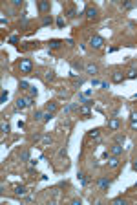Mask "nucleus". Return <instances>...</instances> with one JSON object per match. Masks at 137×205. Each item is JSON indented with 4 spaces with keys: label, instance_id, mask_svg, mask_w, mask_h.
<instances>
[{
    "label": "nucleus",
    "instance_id": "6e6552de",
    "mask_svg": "<svg viewBox=\"0 0 137 205\" xmlns=\"http://www.w3.org/2000/svg\"><path fill=\"white\" fill-rule=\"evenodd\" d=\"M108 167L110 168H117L119 167V156H110L108 158Z\"/></svg>",
    "mask_w": 137,
    "mask_h": 205
},
{
    "label": "nucleus",
    "instance_id": "f3484780",
    "mask_svg": "<svg viewBox=\"0 0 137 205\" xmlns=\"http://www.w3.org/2000/svg\"><path fill=\"white\" fill-rule=\"evenodd\" d=\"M88 135H90V138H93V139H99L101 132H99V128H93V130H90V132H88Z\"/></svg>",
    "mask_w": 137,
    "mask_h": 205
},
{
    "label": "nucleus",
    "instance_id": "2eb2a0df",
    "mask_svg": "<svg viewBox=\"0 0 137 205\" xmlns=\"http://www.w3.org/2000/svg\"><path fill=\"white\" fill-rule=\"evenodd\" d=\"M51 22H53V18H51L50 15H44V17H42V20H40V24H42V26H50Z\"/></svg>",
    "mask_w": 137,
    "mask_h": 205
},
{
    "label": "nucleus",
    "instance_id": "72a5a7b5",
    "mask_svg": "<svg viewBox=\"0 0 137 205\" xmlns=\"http://www.w3.org/2000/svg\"><path fill=\"white\" fill-rule=\"evenodd\" d=\"M134 170H137V161H135V163H134Z\"/></svg>",
    "mask_w": 137,
    "mask_h": 205
},
{
    "label": "nucleus",
    "instance_id": "473e14b6",
    "mask_svg": "<svg viewBox=\"0 0 137 205\" xmlns=\"http://www.w3.org/2000/svg\"><path fill=\"white\" fill-rule=\"evenodd\" d=\"M132 128H134V130H137V121H132Z\"/></svg>",
    "mask_w": 137,
    "mask_h": 205
},
{
    "label": "nucleus",
    "instance_id": "9b49d317",
    "mask_svg": "<svg viewBox=\"0 0 137 205\" xmlns=\"http://www.w3.org/2000/svg\"><path fill=\"white\" fill-rule=\"evenodd\" d=\"M84 70H86V73L95 75V73L99 72V68H97V64H86V68H84Z\"/></svg>",
    "mask_w": 137,
    "mask_h": 205
},
{
    "label": "nucleus",
    "instance_id": "a211bd4d",
    "mask_svg": "<svg viewBox=\"0 0 137 205\" xmlns=\"http://www.w3.org/2000/svg\"><path fill=\"white\" fill-rule=\"evenodd\" d=\"M126 77H128V79H135V77H137V70H135V68H130L128 73H126Z\"/></svg>",
    "mask_w": 137,
    "mask_h": 205
},
{
    "label": "nucleus",
    "instance_id": "393cba45",
    "mask_svg": "<svg viewBox=\"0 0 137 205\" xmlns=\"http://www.w3.org/2000/svg\"><path fill=\"white\" fill-rule=\"evenodd\" d=\"M132 8H134L132 2H124V4H122V9H132Z\"/></svg>",
    "mask_w": 137,
    "mask_h": 205
},
{
    "label": "nucleus",
    "instance_id": "f257e3e1",
    "mask_svg": "<svg viewBox=\"0 0 137 205\" xmlns=\"http://www.w3.org/2000/svg\"><path fill=\"white\" fill-rule=\"evenodd\" d=\"M18 68H20V73H31L33 62L29 59H22V60H20V64H18Z\"/></svg>",
    "mask_w": 137,
    "mask_h": 205
},
{
    "label": "nucleus",
    "instance_id": "5701e85b",
    "mask_svg": "<svg viewBox=\"0 0 137 205\" xmlns=\"http://www.w3.org/2000/svg\"><path fill=\"white\" fill-rule=\"evenodd\" d=\"M53 79H55V73L53 72H48L46 73V81H53Z\"/></svg>",
    "mask_w": 137,
    "mask_h": 205
},
{
    "label": "nucleus",
    "instance_id": "c756f323",
    "mask_svg": "<svg viewBox=\"0 0 137 205\" xmlns=\"http://www.w3.org/2000/svg\"><path fill=\"white\" fill-rule=\"evenodd\" d=\"M71 66L75 68V70H80V68H82V66H80V62H75V60H73V62H71Z\"/></svg>",
    "mask_w": 137,
    "mask_h": 205
},
{
    "label": "nucleus",
    "instance_id": "2f4dec72",
    "mask_svg": "<svg viewBox=\"0 0 137 205\" xmlns=\"http://www.w3.org/2000/svg\"><path fill=\"white\" fill-rule=\"evenodd\" d=\"M68 17H70V18H73V17H75V9H73V8L68 11Z\"/></svg>",
    "mask_w": 137,
    "mask_h": 205
},
{
    "label": "nucleus",
    "instance_id": "aec40b11",
    "mask_svg": "<svg viewBox=\"0 0 137 205\" xmlns=\"http://www.w3.org/2000/svg\"><path fill=\"white\" fill-rule=\"evenodd\" d=\"M20 159H22V161H29V152H27V150L20 152Z\"/></svg>",
    "mask_w": 137,
    "mask_h": 205
},
{
    "label": "nucleus",
    "instance_id": "ddd939ff",
    "mask_svg": "<svg viewBox=\"0 0 137 205\" xmlns=\"http://www.w3.org/2000/svg\"><path fill=\"white\" fill-rule=\"evenodd\" d=\"M62 44H64L62 40H59V39H53L51 42H50V48H51V50H59V48L62 46Z\"/></svg>",
    "mask_w": 137,
    "mask_h": 205
},
{
    "label": "nucleus",
    "instance_id": "b1692460",
    "mask_svg": "<svg viewBox=\"0 0 137 205\" xmlns=\"http://www.w3.org/2000/svg\"><path fill=\"white\" fill-rule=\"evenodd\" d=\"M27 88H29V84L26 81H20V90H27Z\"/></svg>",
    "mask_w": 137,
    "mask_h": 205
},
{
    "label": "nucleus",
    "instance_id": "a878e982",
    "mask_svg": "<svg viewBox=\"0 0 137 205\" xmlns=\"http://www.w3.org/2000/svg\"><path fill=\"white\" fill-rule=\"evenodd\" d=\"M2 132H4V134L9 132V125H8V123H2Z\"/></svg>",
    "mask_w": 137,
    "mask_h": 205
},
{
    "label": "nucleus",
    "instance_id": "c85d7f7f",
    "mask_svg": "<svg viewBox=\"0 0 137 205\" xmlns=\"http://www.w3.org/2000/svg\"><path fill=\"white\" fill-rule=\"evenodd\" d=\"M51 117H53V114H51V112H48V114H44V121H50Z\"/></svg>",
    "mask_w": 137,
    "mask_h": 205
},
{
    "label": "nucleus",
    "instance_id": "7c9ffc66",
    "mask_svg": "<svg viewBox=\"0 0 137 205\" xmlns=\"http://www.w3.org/2000/svg\"><path fill=\"white\" fill-rule=\"evenodd\" d=\"M130 121H137V112H132V114H130Z\"/></svg>",
    "mask_w": 137,
    "mask_h": 205
},
{
    "label": "nucleus",
    "instance_id": "f8f14e48",
    "mask_svg": "<svg viewBox=\"0 0 137 205\" xmlns=\"http://www.w3.org/2000/svg\"><path fill=\"white\" fill-rule=\"evenodd\" d=\"M26 187L24 185H15V187H13V192H15L17 196H22V194H26Z\"/></svg>",
    "mask_w": 137,
    "mask_h": 205
},
{
    "label": "nucleus",
    "instance_id": "0eeeda50",
    "mask_svg": "<svg viewBox=\"0 0 137 205\" xmlns=\"http://www.w3.org/2000/svg\"><path fill=\"white\" fill-rule=\"evenodd\" d=\"M50 9H51V4L48 2V0H40L38 2V11L40 13H48Z\"/></svg>",
    "mask_w": 137,
    "mask_h": 205
},
{
    "label": "nucleus",
    "instance_id": "4468645a",
    "mask_svg": "<svg viewBox=\"0 0 137 205\" xmlns=\"http://www.w3.org/2000/svg\"><path fill=\"white\" fill-rule=\"evenodd\" d=\"M46 112H57V102H53V101H50V102H46Z\"/></svg>",
    "mask_w": 137,
    "mask_h": 205
},
{
    "label": "nucleus",
    "instance_id": "f03ea898",
    "mask_svg": "<svg viewBox=\"0 0 137 205\" xmlns=\"http://www.w3.org/2000/svg\"><path fill=\"white\" fill-rule=\"evenodd\" d=\"M90 46L93 48V50H101V48L104 46V39L99 37V35H93V37L90 39Z\"/></svg>",
    "mask_w": 137,
    "mask_h": 205
},
{
    "label": "nucleus",
    "instance_id": "1a4fd4ad",
    "mask_svg": "<svg viewBox=\"0 0 137 205\" xmlns=\"http://www.w3.org/2000/svg\"><path fill=\"white\" fill-rule=\"evenodd\" d=\"M110 152H112V156H121V154H122V145L115 143V145L110 147Z\"/></svg>",
    "mask_w": 137,
    "mask_h": 205
},
{
    "label": "nucleus",
    "instance_id": "9d476101",
    "mask_svg": "<svg viewBox=\"0 0 137 205\" xmlns=\"http://www.w3.org/2000/svg\"><path fill=\"white\" fill-rule=\"evenodd\" d=\"M18 110H24L26 106H29V101H27V97H24V99H17V105H15Z\"/></svg>",
    "mask_w": 137,
    "mask_h": 205
},
{
    "label": "nucleus",
    "instance_id": "412c9836",
    "mask_svg": "<svg viewBox=\"0 0 137 205\" xmlns=\"http://www.w3.org/2000/svg\"><path fill=\"white\" fill-rule=\"evenodd\" d=\"M64 24H66V20H64L62 17H59V18H57V26H59V28H64Z\"/></svg>",
    "mask_w": 137,
    "mask_h": 205
},
{
    "label": "nucleus",
    "instance_id": "423d86ee",
    "mask_svg": "<svg viewBox=\"0 0 137 205\" xmlns=\"http://www.w3.org/2000/svg\"><path fill=\"white\" fill-rule=\"evenodd\" d=\"M126 79V75L124 73H122V72H119V70H115L113 73H112V81H113V83H122V81H124Z\"/></svg>",
    "mask_w": 137,
    "mask_h": 205
},
{
    "label": "nucleus",
    "instance_id": "7ed1b4c3",
    "mask_svg": "<svg viewBox=\"0 0 137 205\" xmlns=\"http://www.w3.org/2000/svg\"><path fill=\"white\" fill-rule=\"evenodd\" d=\"M110 185H112V181H110L108 178H99L97 180V187H99V190H102V192H106L110 189Z\"/></svg>",
    "mask_w": 137,
    "mask_h": 205
},
{
    "label": "nucleus",
    "instance_id": "20e7f679",
    "mask_svg": "<svg viewBox=\"0 0 137 205\" xmlns=\"http://www.w3.org/2000/svg\"><path fill=\"white\" fill-rule=\"evenodd\" d=\"M84 15H86V18H88V20H97L99 11L95 9V8H92V6H88V8L84 9Z\"/></svg>",
    "mask_w": 137,
    "mask_h": 205
},
{
    "label": "nucleus",
    "instance_id": "4be33fe9",
    "mask_svg": "<svg viewBox=\"0 0 137 205\" xmlns=\"http://www.w3.org/2000/svg\"><path fill=\"white\" fill-rule=\"evenodd\" d=\"M42 117H44V112H40V110H38V112H35V121H40Z\"/></svg>",
    "mask_w": 137,
    "mask_h": 205
},
{
    "label": "nucleus",
    "instance_id": "cd10ccee",
    "mask_svg": "<svg viewBox=\"0 0 137 205\" xmlns=\"http://www.w3.org/2000/svg\"><path fill=\"white\" fill-rule=\"evenodd\" d=\"M6 99H8V92H2V95H0V101H2V102H6Z\"/></svg>",
    "mask_w": 137,
    "mask_h": 205
},
{
    "label": "nucleus",
    "instance_id": "dca6fc26",
    "mask_svg": "<svg viewBox=\"0 0 137 205\" xmlns=\"http://www.w3.org/2000/svg\"><path fill=\"white\" fill-rule=\"evenodd\" d=\"M115 143H119V145H122V143L126 141V138H124V134H115Z\"/></svg>",
    "mask_w": 137,
    "mask_h": 205
},
{
    "label": "nucleus",
    "instance_id": "6ab92c4d",
    "mask_svg": "<svg viewBox=\"0 0 137 205\" xmlns=\"http://www.w3.org/2000/svg\"><path fill=\"white\" fill-rule=\"evenodd\" d=\"M80 114H82V115H86V117H88V115H90V106H88V105L80 106Z\"/></svg>",
    "mask_w": 137,
    "mask_h": 205
},
{
    "label": "nucleus",
    "instance_id": "bb28decb",
    "mask_svg": "<svg viewBox=\"0 0 137 205\" xmlns=\"http://www.w3.org/2000/svg\"><path fill=\"white\" fill-rule=\"evenodd\" d=\"M113 203H115V205H124V200H122V198H115Z\"/></svg>",
    "mask_w": 137,
    "mask_h": 205
},
{
    "label": "nucleus",
    "instance_id": "39448f33",
    "mask_svg": "<svg viewBox=\"0 0 137 205\" xmlns=\"http://www.w3.org/2000/svg\"><path fill=\"white\" fill-rule=\"evenodd\" d=\"M106 126L110 128V130H119V126H121V121H119V117H110L108 121H106Z\"/></svg>",
    "mask_w": 137,
    "mask_h": 205
}]
</instances>
